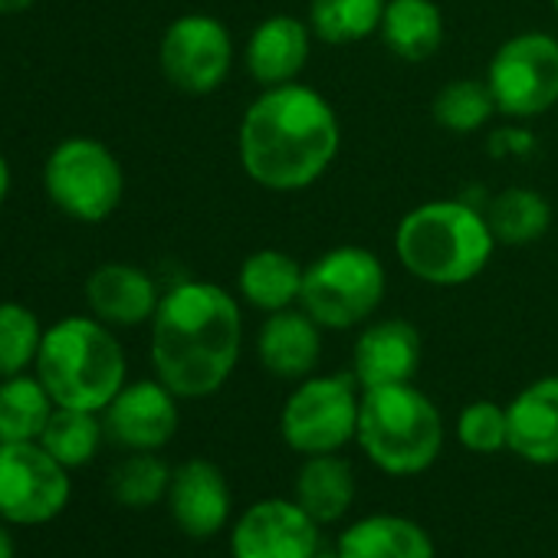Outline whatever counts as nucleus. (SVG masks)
<instances>
[{
	"label": "nucleus",
	"mask_w": 558,
	"mask_h": 558,
	"mask_svg": "<svg viewBox=\"0 0 558 558\" xmlns=\"http://www.w3.org/2000/svg\"><path fill=\"white\" fill-rule=\"evenodd\" d=\"M388 0H310V27L313 37L329 47L362 44L378 34Z\"/></svg>",
	"instance_id": "26"
},
{
	"label": "nucleus",
	"mask_w": 558,
	"mask_h": 558,
	"mask_svg": "<svg viewBox=\"0 0 558 558\" xmlns=\"http://www.w3.org/2000/svg\"><path fill=\"white\" fill-rule=\"evenodd\" d=\"M424 339L408 319H378L365 323L355 349H352V375L362 391L408 385L421 372Z\"/></svg>",
	"instance_id": "14"
},
{
	"label": "nucleus",
	"mask_w": 558,
	"mask_h": 558,
	"mask_svg": "<svg viewBox=\"0 0 558 558\" xmlns=\"http://www.w3.org/2000/svg\"><path fill=\"white\" fill-rule=\"evenodd\" d=\"M496 112L529 122L558 106V40L545 31H522L502 40L486 66Z\"/></svg>",
	"instance_id": "9"
},
{
	"label": "nucleus",
	"mask_w": 558,
	"mask_h": 558,
	"mask_svg": "<svg viewBox=\"0 0 558 558\" xmlns=\"http://www.w3.org/2000/svg\"><path fill=\"white\" fill-rule=\"evenodd\" d=\"M362 385L349 372L310 375L296 381L279 408V437L303 457L339 453L359 434Z\"/></svg>",
	"instance_id": "8"
},
{
	"label": "nucleus",
	"mask_w": 558,
	"mask_h": 558,
	"mask_svg": "<svg viewBox=\"0 0 558 558\" xmlns=\"http://www.w3.org/2000/svg\"><path fill=\"white\" fill-rule=\"evenodd\" d=\"M168 509L174 525L191 535V538H210L217 535L233 509L230 499V486L227 476L217 463L204 460V457H191L184 460L174 473H171V486H168Z\"/></svg>",
	"instance_id": "16"
},
{
	"label": "nucleus",
	"mask_w": 558,
	"mask_h": 558,
	"mask_svg": "<svg viewBox=\"0 0 558 558\" xmlns=\"http://www.w3.org/2000/svg\"><path fill=\"white\" fill-rule=\"evenodd\" d=\"M483 214L489 220L496 243H502V246H532L551 227L548 197L538 194L535 187H525V184L502 187Z\"/></svg>",
	"instance_id": "24"
},
{
	"label": "nucleus",
	"mask_w": 558,
	"mask_h": 558,
	"mask_svg": "<svg viewBox=\"0 0 558 558\" xmlns=\"http://www.w3.org/2000/svg\"><path fill=\"white\" fill-rule=\"evenodd\" d=\"M313 27L310 21L272 14L259 21L243 47V66L259 89L296 83L313 53Z\"/></svg>",
	"instance_id": "17"
},
{
	"label": "nucleus",
	"mask_w": 558,
	"mask_h": 558,
	"mask_svg": "<svg viewBox=\"0 0 558 558\" xmlns=\"http://www.w3.org/2000/svg\"><path fill=\"white\" fill-rule=\"evenodd\" d=\"M310 558H339V551H326V548H316Z\"/></svg>",
	"instance_id": "36"
},
{
	"label": "nucleus",
	"mask_w": 558,
	"mask_h": 558,
	"mask_svg": "<svg viewBox=\"0 0 558 558\" xmlns=\"http://www.w3.org/2000/svg\"><path fill=\"white\" fill-rule=\"evenodd\" d=\"M8 194H11V161L0 151V207L8 204Z\"/></svg>",
	"instance_id": "33"
},
{
	"label": "nucleus",
	"mask_w": 558,
	"mask_h": 558,
	"mask_svg": "<svg viewBox=\"0 0 558 558\" xmlns=\"http://www.w3.org/2000/svg\"><path fill=\"white\" fill-rule=\"evenodd\" d=\"M83 293H86L89 313L112 329L148 326L161 303V290L155 283V276L135 263H119V259L99 263L86 276Z\"/></svg>",
	"instance_id": "15"
},
{
	"label": "nucleus",
	"mask_w": 558,
	"mask_h": 558,
	"mask_svg": "<svg viewBox=\"0 0 558 558\" xmlns=\"http://www.w3.org/2000/svg\"><path fill=\"white\" fill-rule=\"evenodd\" d=\"M106 434L125 450H161L181 424L178 395L165 381H125L102 411Z\"/></svg>",
	"instance_id": "13"
},
{
	"label": "nucleus",
	"mask_w": 558,
	"mask_h": 558,
	"mask_svg": "<svg viewBox=\"0 0 558 558\" xmlns=\"http://www.w3.org/2000/svg\"><path fill=\"white\" fill-rule=\"evenodd\" d=\"M151 326V368L178 398L217 395L243 349L240 300L207 279H181L161 293Z\"/></svg>",
	"instance_id": "2"
},
{
	"label": "nucleus",
	"mask_w": 558,
	"mask_h": 558,
	"mask_svg": "<svg viewBox=\"0 0 558 558\" xmlns=\"http://www.w3.org/2000/svg\"><path fill=\"white\" fill-rule=\"evenodd\" d=\"M44 332L47 329L31 306L14 300L0 303V378L24 375L37 365Z\"/></svg>",
	"instance_id": "29"
},
{
	"label": "nucleus",
	"mask_w": 558,
	"mask_h": 558,
	"mask_svg": "<svg viewBox=\"0 0 558 558\" xmlns=\"http://www.w3.org/2000/svg\"><path fill=\"white\" fill-rule=\"evenodd\" d=\"M256 359L272 378L303 381L323 359V326L303 306L269 313L256 332Z\"/></svg>",
	"instance_id": "18"
},
{
	"label": "nucleus",
	"mask_w": 558,
	"mask_h": 558,
	"mask_svg": "<svg viewBox=\"0 0 558 558\" xmlns=\"http://www.w3.org/2000/svg\"><path fill=\"white\" fill-rule=\"evenodd\" d=\"M496 246L486 214L460 197L424 201L395 230L398 263L427 287L470 283L489 266Z\"/></svg>",
	"instance_id": "3"
},
{
	"label": "nucleus",
	"mask_w": 558,
	"mask_h": 558,
	"mask_svg": "<svg viewBox=\"0 0 558 558\" xmlns=\"http://www.w3.org/2000/svg\"><path fill=\"white\" fill-rule=\"evenodd\" d=\"M551 8H555V11H558V0H551Z\"/></svg>",
	"instance_id": "37"
},
{
	"label": "nucleus",
	"mask_w": 558,
	"mask_h": 558,
	"mask_svg": "<svg viewBox=\"0 0 558 558\" xmlns=\"http://www.w3.org/2000/svg\"><path fill=\"white\" fill-rule=\"evenodd\" d=\"M57 401L37 375L0 378V444H27L40 440Z\"/></svg>",
	"instance_id": "25"
},
{
	"label": "nucleus",
	"mask_w": 558,
	"mask_h": 558,
	"mask_svg": "<svg viewBox=\"0 0 558 558\" xmlns=\"http://www.w3.org/2000/svg\"><path fill=\"white\" fill-rule=\"evenodd\" d=\"M303 272L306 266L290 256L287 250L276 246H263L253 250L240 269H236V293L246 306L259 310V313H279L300 306L303 296Z\"/></svg>",
	"instance_id": "21"
},
{
	"label": "nucleus",
	"mask_w": 558,
	"mask_h": 558,
	"mask_svg": "<svg viewBox=\"0 0 558 558\" xmlns=\"http://www.w3.org/2000/svg\"><path fill=\"white\" fill-rule=\"evenodd\" d=\"M70 470L40 440L0 444V519L44 525L70 506Z\"/></svg>",
	"instance_id": "10"
},
{
	"label": "nucleus",
	"mask_w": 558,
	"mask_h": 558,
	"mask_svg": "<svg viewBox=\"0 0 558 558\" xmlns=\"http://www.w3.org/2000/svg\"><path fill=\"white\" fill-rule=\"evenodd\" d=\"M342 148V125L332 102L296 83L263 89L236 129L240 168L272 194L313 187Z\"/></svg>",
	"instance_id": "1"
},
{
	"label": "nucleus",
	"mask_w": 558,
	"mask_h": 558,
	"mask_svg": "<svg viewBox=\"0 0 558 558\" xmlns=\"http://www.w3.org/2000/svg\"><path fill=\"white\" fill-rule=\"evenodd\" d=\"M355 470L342 453H316L306 457L296 483H293V499L319 522H339L342 515H349L352 502H355Z\"/></svg>",
	"instance_id": "23"
},
{
	"label": "nucleus",
	"mask_w": 558,
	"mask_h": 558,
	"mask_svg": "<svg viewBox=\"0 0 558 558\" xmlns=\"http://www.w3.org/2000/svg\"><path fill=\"white\" fill-rule=\"evenodd\" d=\"M44 191L70 220L102 223L125 197V171L106 142L70 135L44 161Z\"/></svg>",
	"instance_id": "7"
},
{
	"label": "nucleus",
	"mask_w": 558,
	"mask_h": 558,
	"mask_svg": "<svg viewBox=\"0 0 558 558\" xmlns=\"http://www.w3.org/2000/svg\"><path fill=\"white\" fill-rule=\"evenodd\" d=\"M34 372L57 408L102 414L109 401L125 388L129 362L116 329L89 313L63 316L47 326Z\"/></svg>",
	"instance_id": "4"
},
{
	"label": "nucleus",
	"mask_w": 558,
	"mask_h": 558,
	"mask_svg": "<svg viewBox=\"0 0 558 558\" xmlns=\"http://www.w3.org/2000/svg\"><path fill=\"white\" fill-rule=\"evenodd\" d=\"M378 37L395 60L427 63L447 37L444 11L434 0H388Z\"/></svg>",
	"instance_id": "22"
},
{
	"label": "nucleus",
	"mask_w": 558,
	"mask_h": 558,
	"mask_svg": "<svg viewBox=\"0 0 558 558\" xmlns=\"http://www.w3.org/2000/svg\"><path fill=\"white\" fill-rule=\"evenodd\" d=\"M525 148H532V138L525 132H515V129L493 132V151L512 155V151H525Z\"/></svg>",
	"instance_id": "32"
},
{
	"label": "nucleus",
	"mask_w": 558,
	"mask_h": 558,
	"mask_svg": "<svg viewBox=\"0 0 558 558\" xmlns=\"http://www.w3.org/2000/svg\"><path fill=\"white\" fill-rule=\"evenodd\" d=\"M316 548L319 522L283 496L246 506L230 532V558H310Z\"/></svg>",
	"instance_id": "12"
},
{
	"label": "nucleus",
	"mask_w": 558,
	"mask_h": 558,
	"mask_svg": "<svg viewBox=\"0 0 558 558\" xmlns=\"http://www.w3.org/2000/svg\"><path fill=\"white\" fill-rule=\"evenodd\" d=\"M158 66L178 93L210 96L233 70V37L210 14H181L161 34Z\"/></svg>",
	"instance_id": "11"
},
{
	"label": "nucleus",
	"mask_w": 558,
	"mask_h": 558,
	"mask_svg": "<svg viewBox=\"0 0 558 558\" xmlns=\"http://www.w3.org/2000/svg\"><path fill=\"white\" fill-rule=\"evenodd\" d=\"M106 437V424L96 411H76V408H57L40 444L66 466V470H80L86 466Z\"/></svg>",
	"instance_id": "28"
},
{
	"label": "nucleus",
	"mask_w": 558,
	"mask_h": 558,
	"mask_svg": "<svg viewBox=\"0 0 558 558\" xmlns=\"http://www.w3.org/2000/svg\"><path fill=\"white\" fill-rule=\"evenodd\" d=\"M37 4V0H0V17H14V14H24Z\"/></svg>",
	"instance_id": "34"
},
{
	"label": "nucleus",
	"mask_w": 558,
	"mask_h": 558,
	"mask_svg": "<svg viewBox=\"0 0 558 558\" xmlns=\"http://www.w3.org/2000/svg\"><path fill=\"white\" fill-rule=\"evenodd\" d=\"M339 558H437L430 532L398 512H375L352 522L336 545Z\"/></svg>",
	"instance_id": "20"
},
{
	"label": "nucleus",
	"mask_w": 558,
	"mask_h": 558,
	"mask_svg": "<svg viewBox=\"0 0 558 558\" xmlns=\"http://www.w3.org/2000/svg\"><path fill=\"white\" fill-rule=\"evenodd\" d=\"M457 440L470 453H499L509 450V417L496 401H470L457 417Z\"/></svg>",
	"instance_id": "31"
},
{
	"label": "nucleus",
	"mask_w": 558,
	"mask_h": 558,
	"mask_svg": "<svg viewBox=\"0 0 558 558\" xmlns=\"http://www.w3.org/2000/svg\"><path fill=\"white\" fill-rule=\"evenodd\" d=\"M355 440L381 473L417 476L430 470L444 450V417L414 381L372 388L362 391Z\"/></svg>",
	"instance_id": "5"
},
{
	"label": "nucleus",
	"mask_w": 558,
	"mask_h": 558,
	"mask_svg": "<svg viewBox=\"0 0 558 558\" xmlns=\"http://www.w3.org/2000/svg\"><path fill=\"white\" fill-rule=\"evenodd\" d=\"M388 272L378 253L359 243L332 246L303 272L300 306L329 332L365 326L385 303Z\"/></svg>",
	"instance_id": "6"
},
{
	"label": "nucleus",
	"mask_w": 558,
	"mask_h": 558,
	"mask_svg": "<svg viewBox=\"0 0 558 558\" xmlns=\"http://www.w3.org/2000/svg\"><path fill=\"white\" fill-rule=\"evenodd\" d=\"M171 473L174 470H168V463L155 450H132V457L112 470V480H109L112 499L129 509L155 506L168 499Z\"/></svg>",
	"instance_id": "30"
},
{
	"label": "nucleus",
	"mask_w": 558,
	"mask_h": 558,
	"mask_svg": "<svg viewBox=\"0 0 558 558\" xmlns=\"http://www.w3.org/2000/svg\"><path fill=\"white\" fill-rule=\"evenodd\" d=\"M430 116L444 132L470 135V132H480L496 116V99H493L486 80L460 76L437 89V96L430 102Z\"/></svg>",
	"instance_id": "27"
},
{
	"label": "nucleus",
	"mask_w": 558,
	"mask_h": 558,
	"mask_svg": "<svg viewBox=\"0 0 558 558\" xmlns=\"http://www.w3.org/2000/svg\"><path fill=\"white\" fill-rule=\"evenodd\" d=\"M509 450L532 466L558 463V375L535 378L509 404Z\"/></svg>",
	"instance_id": "19"
},
{
	"label": "nucleus",
	"mask_w": 558,
	"mask_h": 558,
	"mask_svg": "<svg viewBox=\"0 0 558 558\" xmlns=\"http://www.w3.org/2000/svg\"><path fill=\"white\" fill-rule=\"evenodd\" d=\"M0 558H17V545H14V535L8 532V525H0Z\"/></svg>",
	"instance_id": "35"
}]
</instances>
